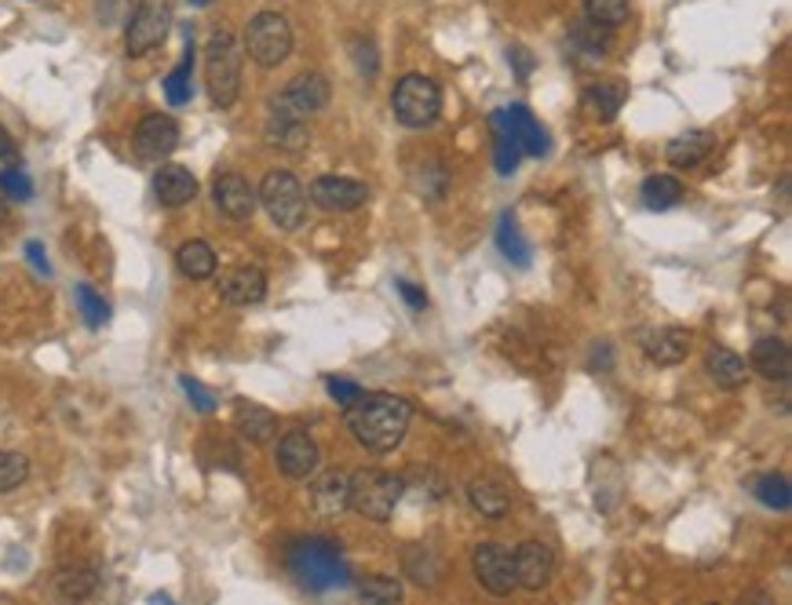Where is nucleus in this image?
<instances>
[{
    "mask_svg": "<svg viewBox=\"0 0 792 605\" xmlns=\"http://www.w3.org/2000/svg\"><path fill=\"white\" fill-rule=\"evenodd\" d=\"M256 201L267 208L271 223L282 226V230H296V226H304L307 194H304V186H299V180L293 172H267L263 175Z\"/></svg>",
    "mask_w": 792,
    "mask_h": 605,
    "instance_id": "0eeeda50",
    "label": "nucleus"
},
{
    "mask_svg": "<svg viewBox=\"0 0 792 605\" xmlns=\"http://www.w3.org/2000/svg\"><path fill=\"white\" fill-rule=\"evenodd\" d=\"M191 73H194V44L186 41V52L180 59V66H175L165 78V99H169L172 106L191 103Z\"/></svg>",
    "mask_w": 792,
    "mask_h": 605,
    "instance_id": "72a5a7b5",
    "label": "nucleus"
},
{
    "mask_svg": "<svg viewBox=\"0 0 792 605\" xmlns=\"http://www.w3.org/2000/svg\"><path fill=\"white\" fill-rule=\"evenodd\" d=\"M406 570H409V576L417 580L420 587H438V584H443V562H438L427 547H420V554L417 551L409 554Z\"/></svg>",
    "mask_w": 792,
    "mask_h": 605,
    "instance_id": "e433bc0d",
    "label": "nucleus"
},
{
    "mask_svg": "<svg viewBox=\"0 0 792 605\" xmlns=\"http://www.w3.org/2000/svg\"><path fill=\"white\" fill-rule=\"evenodd\" d=\"M712 150H715V135L709 129H690L672 139L669 150H664V157H669L672 168H694L712 154Z\"/></svg>",
    "mask_w": 792,
    "mask_h": 605,
    "instance_id": "412c9836",
    "label": "nucleus"
},
{
    "mask_svg": "<svg viewBox=\"0 0 792 605\" xmlns=\"http://www.w3.org/2000/svg\"><path fill=\"white\" fill-rule=\"evenodd\" d=\"M471 570H475V580L489 591V595L505 598L515 591V558L505 544H497V540H486L471 551Z\"/></svg>",
    "mask_w": 792,
    "mask_h": 605,
    "instance_id": "9d476101",
    "label": "nucleus"
},
{
    "mask_svg": "<svg viewBox=\"0 0 792 605\" xmlns=\"http://www.w3.org/2000/svg\"><path fill=\"white\" fill-rule=\"evenodd\" d=\"M515 587L526 591H545L556 580V551L545 540H526L515 547Z\"/></svg>",
    "mask_w": 792,
    "mask_h": 605,
    "instance_id": "9b49d317",
    "label": "nucleus"
},
{
    "mask_svg": "<svg viewBox=\"0 0 792 605\" xmlns=\"http://www.w3.org/2000/svg\"><path fill=\"white\" fill-rule=\"evenodd\" d=\"M27 256H30V263L37 270H41L44 277H52V267H48V259H44V245L41 242H30L27 245Z\"/></svg>",
    "mask_w": 792,
    "mask_h": 605,
    "instance_id": "49530a36",
    "label": "nucleus"
},
{
    "mask_svg": "<svg viewBox=\"0 0 792 605\" xmlns=\"http://www.w3.org/2000/svg\"><path fill=\"white\" fill-rule=\"evenodd\" d=\"M180 146V124L169 113H150L140 124H135V150L146 161H161L169 157L172 150Z\"/></svg>",
    "mask_w": 792,
    "mask_h": 605,
    "instance_id": "dca6fc26",
    "label": "nucleus"
},
{
    "mask_svg": "<svg viewBox=\"0 0 792 605\" xmlns=\"http://www.w3.org/2000/svg\"><path fill=\"white\" fill-rule=\"evenodd\" d=\"M30 478V460L22 452L0 449V496L16 493V489Z\"/></svg>",
    "mask_w": 792,
    "mask_h": 605,
    "instance_id": "f704fd0d",
    "label": "nucleus"
},
{
    "mask_svg": "<svg viewBox=\"0 0 792 605\" xmlns=\"http://www.w3.org/2000/svg\"><path fill=\"white\" fill-rule=\"evenodd\" d=\"M4 219H8V205H4V194H0V226H4Z\"/></svg>",
    "mask_w": 792,
    "mask_h": 605,
    "instance_id": "09e8293b",
    "label": "nucleus"
},
{
    "mask_svg": "<svg viewBox=\"0 0 792 605\" xmlns=\"http://www.w3.org/2000/svg\"><path fill=\"white\" fill-rule=\"evenodd\" d=\"M154 197L165 208H183L197 197V180L183 165H161L154 172Z\"/></svg>",
    "mask_w": 792,
    "mask_h": 605,
    "instance_id": "a211bd4d",
    "label": "nucleus"
},
{
    "mask_svg": "<svg viewBox=\"0 0 792 605\" xmlns=\"http://www.w3.org/2000/svg\"><path fill=\"white\" fill-rule=\"evenodd\" d=\"M55 587L62 598H92L95 587H99V570L95 565H84V562H73V565H62L59 576H55Z\"/></svg>",
    "mask_w": 792,
    "mask_h": 605,
    "instance_id": "c85d7f7f",
    "label": "nucleus"
},
{
    "mask_svg": "<svg viewBox=\"0 0 792 605\" xmlns=\"http://www.w3.org/2000/svg\"><path fill=\"white\" fill-rule=\"evenodd\" d=\"M409 420H413L409 401L398 394H384V390H376V394H366V390H362V394L344 409V423H347L351 438L369 452L398 449L402 441H406Z\"/></svg>",
    "mask_w": 792,
    "mask_h": 605,
    "instance_id": "f257e3e1",
    "label": "nucleus"
},
{
    "mask_svg": "<svg viewBox=\"0 0 792 605\" xmlns=\"http://www.w3.org/2000/svg\"><path fill=\"white\" fill-rule=\"evenodd\" d=\"M288 570H293L296 584L307 591L344 587L351 580L347 565L339 562V551L329 540H299V544H293V551H288Z\"/></svg>",
    "mask_w": 792,
    "mask_h": 605,
    "instance_id": "20e7f679",
    "label": "nucleus"
},
{
    "mask_svg": "<svg viewBox=\"0 0 792 605\" xmlns=\"http://www.w3.org/2000/svg\"><path fill=\"white\" fill-rule=\"evenodd\" d=\"M752 496H757L763 507H774V511L792 507V489L785 474H760L757 482H752Z\"/></svg>",
    "mask_w": 792,
    "mask_h": 605,
    "instance_id": "473e14b6",
    "label": "nucleus"
},
{
    "mask_svg": "<svg viewBox=\"0 0 792 605\" xmlns=\"http://www.w3.org/2000/svg\"><path fill=\"white\" fill-rule=\"evenodd\" d=\"M489 124H494L497 132H508L515 143L522 146V154H530V157L548 154V132H545V124H540L526 106L515 103V106L497 110L494 117H489Z\"/></svg>",
    "mask_w": 792,
    "mask_h": 605,
    "instance_id": "f8f14e48",
    "label": "nucleus"
},
{
    "mask_svg": "<svg viewBox=\"0 0 792 605\" xmlns=\"http://www.w3.org/2000/svg\"><path fill=\"white\" fill-rule=\"evenodd\" d=\"M245 52L263 70H278L293 55V27L278 11H260L245 30Z\"/></svg>",
    "mask_w": 792,
    "mask_h": 605,
    "instance_id": "423d86ee",
    "label": "nucleus"
},
{
    "mask_svg": "<svg viewBox=\"0 0 792 605\" xmlns=\"http://www.w3.org/2000/svg\"><path fill=\"white\" fill-rule=\"evenodd\" d=\"M610 44H613L610 30L599 27V22H592V19L573 22L570 37H566V48H570V55L577 62H585V66H599V62L610 55Z\"/></svg>",
    "mask_w": 792,
    "mask_h": 605,
    "instance_id": "f3484780",
    "label": "nucleus"
},
{
    "mask_svg": "<svg viewBox=\"0 0 792 605\" xmlns=\"http://www.w3.org/2000/svg\"><path fill=\"white\" fill-rule=\"evenodd\" d=\"M752 372H760L763 380H774V383H785L789 372H792V355H789V343L778 336H763L757 339V347H752Z\"/></svg>",
    "mask_w": 792,
    "mask_h": 605,
    "instance_id": "aec40b11",
    "label": "nucleus"
},
{
    "mask_svg": "<svg viewBox=\"0 0 792 605\" xmlns=\"http://www.w3.org/2000/svg\"><path fill=\"white\" fill-rule=\"evenodd\" d=\"M220 296L231 302V307H253V302L267 296V274L260 267H234L220 281Z\"/></svg>",
    "mask_w": 792,
    "mask_h": 605,
    "instance_id": "6ab92c4d",
    "label": "nucleus"
},
{
    "mask_svg": "<svg viewBox=\"0 0 792 605\" xmlns=\"http://www.w3.org/2000/svg\"><path fill=\"white\" fill-rule=\"evenodd\" d=\"M267 143L278 146V150H288V154H296V150H304V146L311 143L307 121L278 117V113H271V121H267Z\"/></svg>",
    "mask_w": 792,
    "mask_h": 605,
    "instance_id": "c756f323",
    "label": "nucleus"
},
{
    "mask_svg": "<svg viewBox=\"0 0 792 605\" xmlns=\"http://www.w3.org/2000/svg\"><path fill=\"white\" fill-rule=\"evenodd\" d=\"M355 59H358V70H362V73H369V78H373V73H376L373 41H358V44H355Z\"/></svg>",
    "mask_w": 792,
    "mask_h": 605,
    "instance_id": "c03bdc74",
    "label": "nucleus"
},
{
    "mask_svg": "<svg viewBox=\"0 0 792 605\" xmlns=\"http://www.w3.org/2000/svg\"><path fill=\"white\" fill-rule=\"evenodd\" d=\"M191 4H194V8H205V4H212V0H191Z\"/></svg>",
    "mask_w": 792,
    "mask_h": 605,
    "instance_id": "8fccbe9b",
    "label": "nucleus"
},
{
    "mask_svg": "<svg viewBox=\"0 0 792 605\" xmlns=\"http://www.w3.org/2000/svg\"><path fill=\"white\" fill-rule=\"evenodd\" d=\"M234 431L242 434L248 445H267V441L278 434V416L263 406H253V401H242L234 409Z\"/></svg>",
    "mask_w": 792,
    "mask_h": 605,
    "instance_id": "4be33fe9",
    "label": "nucleus"
},
{
    "mask_svg": "<svg viewBox=\"0 0 792 605\" xmlns=\"http://www.w3.org/2000/svg\"><path fill=\"white\" fill-rule=\"evenodd\" d=\"M325 390H329V394H333L344 409L362 394V387H358V383H351V380H325Z\"/></svg>",
    "mask_w": 792,
    "mask_h": 605,
    "instance_id": "37998d69",
    "label": "nucleus"
},
{
    "mask_svg": "<svg viewBox=\"0 0 792 605\" xmlns=\"http://www.w3.org/2000/svg\"><path fill=\"white\" fill-rule=\"evenodd\" d=\"M329 106V81L322 73H299L285 84V92L274 99L271 113L278 117H296V121H307L314 113H322Z\"/></svg>",
    "mask_w": 792,
    "mask_h": 605,
    "instance_id": "1a4fd4ad",
    "label": "nucleus"
},
{
    "mask_svg": "<svg viewBox=\"0 0 792 605\" xmlns=\"http://www.w3.org/2000/svg\"><path fill=\"white\" fill-rule=\"evenodd\" d=\"M628 0H585V19L599 22L607 30H618L621 22H628Z\"/></svg>",
    "mask_w": 792,
    "mask_h": 605,
    "instance_id": "c9c22d12",
    "label": "nucleus"
},
{
    "mask_svg": "<svg viewBox=\"0 0 792 605\" xmlns=\"http://www.w3.org/2000/svg\"><path fill=\"white\" fill-rule=\"evenodd\" d=\"M180 387L186 390V398H191V406L197 412H212L216 409V394H212L209 387H201L197 380H191V376H180Z\"/></svg>",
    "mask_w": 792,
    "mask_h": 605,
    "instance_id": "79ce46f5",
    "label": "nucleus"
},
{
    "mask_svg": "<svg viewBox=\"0 0 792 605\" xmlns=\"http://www.w3.org/2000/svg\"><path fill=\"white\" fill-rule=\"evenodd\" d=\"M311 201L322 212H355L369 201V186L347 175H318L311 183Z\"/></svg>",
    "mask_w": 792,
    "mask_h": 605,
    "instance_id": "ddd939ff",
    "label": "nucleus"
},
{
    "mask_svg": "<svg viewBox=\"0 0 792 605\" xmlns=\"http://www.w3.org/2000/svg\"><path fill=\"white\" fill-rule=\"evenodd\" d=\"M11 157H16V139L0 124V161H11Z\"/></svg>",
    "mask_w": 792,
    "mask_h": 605,
    "instance_id": "de8ad7c7",
    "label": "nucleus"
},
{
    "mask_svg": "<svg viewBox=\"0 0 792 605\" xmlns=\"http://www.w3.org/2000/svg\"><path fill=\"white\" fill-rule=\"evenodd\" d=\"M519 157H522V146L515 143L508 132H497V150H494V165L500 175H511L519 168Z\"/></svg>",
    "mask_w": 792,
    "mask_h": 605,
    "instance_id": "a19ab883",
    "label": "nucleus"
},
{
    "mask_svg": "<svg viewBox=\"0 0 792 605\" xmlns=\"http://www.w3.org/2000/svg\"><path fill=\"white\" fill-rule=\"evenodd\" d=\"M212 197H216V208L223 212V216L234 219V223L253 219V212L260 205L253 183H248L245 175H237V172H223L220 180L212 183Z\"/></svg>",
    "mask_w": 792,
    "mask_h": 605,
    "instance_id": "2eb2a0df",
    "label": "nucleus"
},
{
    "mask_svg": "<svg viewBox=\"0 0 792 605\" xmlns=\"http://www.w3.org/2000/svg\"><path fill=\"white\" fill-rule=\"evenodd\" d=\"M497 248L508 263H515V267H530V245H526V237L511 212H505L497 223Z\"/></svg>",
    "mask_w": 792,
    "mask_h": 605,
    "instance_id": "7c9ffc66",
    "label": "nucleus"
},
{
    "mask_svg": "<svg viewBox=\"0 0 792 605\" xmlns=\"http://www.w3.org/2000/svg\"><path fill=\"white\" fill-rule=\"evenodd\" d=\"M73 296H78V307L84 314L88 329H103V325L110 321V302L99 296L92 285H78V293H73Z\"/></svg>",
    "mask_w": 792,
    "mask_h": 605,
    "instance_id": "4c0bfd02",
    "label": "nucleus"
},
{
    "mask_svg": "<svg viewBox=\"0 0 792 605\" xmlns=\"http://www.w3.org/2000/svg\"><path fill=\"white\" fill-rule=\"evenodd\" d=\"M358 595L366 602H398L402 584H398V576H366L358 584Z\"/></svg>",
    "mask_w": 792,
    "mask_h": 605,
    "instance_id": "58836bf2",
    "label": "nucleus"
},
{
    "mask_svg": "<svg viewBox=\"0 0 792 605\" xmlns=\"http://www.w3.org/2000/svg\"><path fill=\"white\" fill-rule=\"evenodd\" d=\"M274 460H278V471L285 478H293V482H304V478H311L314 471H318L322 449H318V441H314L307 431H288L278 441V452H274Z\"/></svg>",
    "mask_w": 792,
    "mask_h": 605,
    "instance_id": "4468645a",
    "label": "nucleus"
},
{
    "mask_svg": "<svg viewBox=\"0 0 792 605\" xmlns=\"http://www.w3.org/2000/svg\"><path fill=\"white\" fill-rule=\"evenodd\" d=\"M242 55L245 48L237 44L231 30H216L205 44V88L216 110H231L242 92Z\"/></svg>",
    "mask_w": 792,
    "mask_h": 605,
    "instance_id": "f03ea898",
    "label": "nucleus"
},
{
    "mask_svg": "<svg viewBox=\"0 0 792 605\" xmlns=\"http://www.w3.org/2000/svg\"><path fill=\"white\" fill-rule=\"evenodd\" d=\"M311 503L322 519H336L339 511H347V474L339 471L322 474L311 489Z\"/></svg>",
    "mask_w": 792,
    "mask_h": 605,
    "instance_id": "a878e982",
    "label": "nucleus"
},
{
    "mask_svg": "<svg viewBox=\"0 0 792 605\" xmlns=\"http://www.w3.org/2000/svg\"><path fill=\"white\" fill-rule=\"evenodd\" d=\"M0 194L11 201H30L33 197V183L22 168H0Z\"/></svg>",
    "mask_w": 792,
    "mask_h": 605,
    "instance_id": "ea45409f",
    "label": "nucleus"
},
{
    "mask_svg": "<svg viewBox=\"0 0 792 605\" xmlns=\"http://www.w3.org/2000/svg\"><path fill=\"white\" fill-rule=\"evenodd\" d=\"M468 500H471V507L489 522H500L511 511L508 489L500 482H494V478H475V482L468 485Z\"/></svg>",
    "mask_w": 792,
    "mask_h": 605,
    "instance_id": "b1692460",
    "label": "nucleus"
},
{
    "mask_svg": "<svg viewBox=\"0 0 792 605\" xmlns=\"http://www.w3.org/2000/svg\"><path fill=\"white\" fill-rule=\"evenodd\" d=\"M175 267H180L183 277L191 281H209L216 274V252H212L209 242H186L175 252Z\"/></svg>",
    "mask_w": 792,
    "mask_h": 605,
    "instance_id": "cd10ccee",
    "label": "nucleus"
},
{
    "mask_svg": "<svg viewBox=\"0 0 792 605\" xmlns=\"http://www.w3.org/2000/svg\"><path fill=\"white\" fill-rule=\"evenodd\" d=\"M392 110L402 129H431L438 113H443V88L431 78H424V73H406L392 92Z\"/></svg>",
    "mask_w": 792,
    "mask_h": 605,
    "instance_id": "39448f33",
    "label": "nucleus"
},
{
    "mask_svg": "<svg viewBox=\"0 0 792 605\" xmlns=\"http://www.w3.org/2000/svg\"><path fill=\"white\" fill-rule=\"evenodd\" d=\"M395 285H398V293H402V299H406L413 310H424V307H427V296L420 293V288H413L409 281H395Z\"/></svg>",
    "mask_w": 792,
    "mask_h": 605,
    "instance_id": "a18cd8bd",
    "label": "nucleus"
},
{
    "mask_svg": "<svg viewBox=\"0 0 792 605\" xmlns=\"http://www.w3.org/2000/svg\"><path fill=\"white\" fill-rule=\"evenodd\" d=\"M628 99V84L625 81H599L585 92V110L592 113L596 121H613L618 110Z\"/></svg>",
    "mask_w": 792,
    "mask_h": 605,
    "instance_id": "bb28decb",
    "label": "nucleus"
},
{
    "mask_svg": "<svg viewBox=\"0 0 792 605\" xmlns=\"http://www.w3.org/2000/svg\"><path fill=\"white\" fill-rule=\"evenodd\" d=\"M683 201V183L676 180V175H650L643 180V205L653 208V212H664Z\"/></svg>",
    "mask_w": 792,
    "mask_h": 605,
    "instance_id": "2f4dec72",
    "label": "nucleus"
},
{
    "mask_svg": "<svg viewBox=\"0 0 792 605\" xmlns=\"http://www.w3.org/2000/svg\"><path fill=\"white\" fill-rule=\"evenodd\" d=\"M402 493H406V482L380 468H362L347 478V507L366 522L392 519Z\"/></svg>",
    "mask_w": 792,
    "mask_h": 605,
    "instance_id": "7ed1b4c3",
    "label": "nucleus"
},
{
    "mask_svg": "<svg viewBox=\"0 0 792 605\" xmlns=\"http://www.w3.org/2000/svg\"><path fill=\"white\" fill-rule=\"evenodd\" d=\"M643 355L653 365H679L690 355V332L679 329V325H669V329H658L643 339Z\"/></svg>",
    "mask_w": 792,
    "mask_h": 605,
    "instance_id": "5701e85b",
    "label": "nucleus"
},
{
    "mask_svg": "<svg viewBox=\"0 0 792 605\" xmlns=\"http://www.w3.org/2000/svg\"><path fill=\"white\" fill-rule=\"evenodd\" d=\"M169 30H172V8L165 0H143V4L132 11L129 27H124V52L132 59L150 55L154 48L165 44Z\"/></svg>",
    "mask_w": 792,
    "mask_h": 605,
    "instance_id": "6e6552de",
    "label": "nucleus"
},
{
    "mask_svg": "<svg viewBox=\"0 0 792 605\" xmlns=\"http://www.w3.org/2000/svg\"><path fill=\"white\" fill-rule=\"evenodd\" d=\"M705 369L712 376V383L715 387H723V390H738L741 383H745V361H741L731 347H720V343H712L709 347V355H705Z\"/></svg>",
    "mask_w": 792,
    "mask_h": 605,
    "instance_id": "393cba45",
    "label": "nucleus"
}]
</instances>
